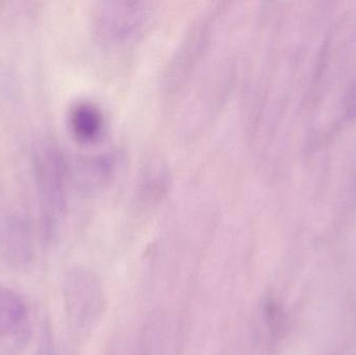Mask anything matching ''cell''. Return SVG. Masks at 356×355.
I'll list each match as a JSON object with an SVG mask.
<instances>
[{
  "instance_id": "obj_1",
  "label": "cell",
  "mask_w": 356,
  "mask_h": 355,
  "mask_svg": "<svg viewBox=\"0 0 356 355\" xmlns=\"http://www.w3.org/2000/svg\"><path fill=\"white\" fill-rule=\"evenodd\" d=\"M29 321V310L20 295L0 286V339H8L21 333Z\"/></svg>"
},
{
  "instance_id": "obj_2",
  "label": "cell",
  "mask_w": 356,
  "mask_h": 355,
  "mask_svg": "<svg viewBox=\"0 0 356 355\" xmlns=\"http://www.w3.org/2000/svg\"><path fill=\"white\" fill-rule=\"evenodd\" d=\"M71 129L81 142H91L100 135L104 119L98 108L90 104L74 106L70 116Z\"/></svg>"
},
{
  "instance_id": "obj_3",
  "label": "cell",
  "mask_w": 356,
  "mask_h": 355,
  "mask_svg": "<svg viewBox=\"0 0 356 355\" xmlns=\"http://www.w3.org/2000/svg\"><path fill=\"white\" fill-rule=\"evenodd\" d=\"M347 116L349 118H355L356 117V83L351 87L348 93V99H347Z\"/></svg>"
}]
</instances>
